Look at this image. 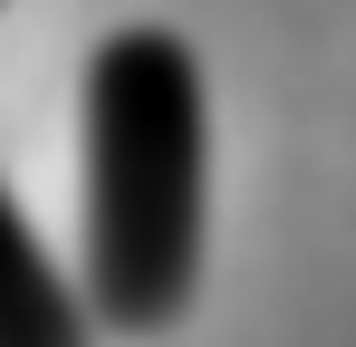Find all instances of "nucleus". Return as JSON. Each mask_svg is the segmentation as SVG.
<instances>
[{"mask_svg":"<svg viewBox=\"0 0 356 347\" xmlns=\"http://www.w3.org/2000/svg\"><path fill=\"white\" fill-rule=\"evenodd\" d=\"M87 135V318L116 338L174 328L202 280V174H212V107L202 58L174 29L135 20L87 58L77 87Z\"/></svg>","mask_w":356,"mask_h":347,"instance_id":"1","label":"nucleus"},{"mask_svg":"<svg viewBox=\"0 0 356 347\" xmlns=\"http://www.w3.org/2000/svg\"><path fill=\"white\" fill-rule=\"evenodd\" d=\"M87 338H97V318H87L77 280L49 261L39 222L0 183V347H87Z\"/></svg>","mask_w":356,"mask_h":347,"instance_id":"2","label":"nucleus"}]
</instances>
